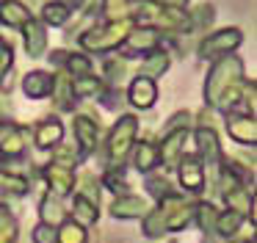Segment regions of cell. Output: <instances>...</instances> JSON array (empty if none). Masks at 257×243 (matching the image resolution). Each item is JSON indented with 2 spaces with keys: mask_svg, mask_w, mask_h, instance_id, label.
<instances>
[{
  "mask_svg": "<svg viewBox=\"0 0 257 243\" xmlns=\"http://www.w3.org/2000/svg\"><path fill=\"white\" fill-rule=\"evenodd\" d=\"M246 75H243V58L235 53L227 55H218L213 61L210 72H207V80H205V102L207 108L213 110H224L229 113L238 99V91L243 86Z\"/></svg>",
  "mask_w": 257,
  "mask_h": 243,
  "instance_id": "1",
  "label": "cell"
},
{
  "mask_svg": "<svg viewBox=\"0 0 257 243\" xmlns=\"http://www.w3.org/2000/svg\"><path fill=\"white\" fill-rule=\"evenodd\" d=\"M133 25H136L133 20H116V22L91 20V25H86L75 36V42H78L80 53H86V55H108L122 47V42L133 31Z\"/></svg>",
  "mask_w": 257,
  "mask_h": 243,
  "instance_id": "2",
  "label": "cell"
},
{
  "mask_svg": "<svg viewBox=\"0 0 257 243\" xmlns=\"http://www.w3.org/2000/svg\"><path fill=\"white\" fill-rule=\"evenodd\" d=\"M136 133H139V116H133V113L119 116V122L108 130L105 155L113 166H122V160L130 155V149L136 144Z\"/></svg>",
  "mask_w": 257,
  "mask_h": 243,
  "instance_id": "3",
  "label": "cell"
},
{
  "mask_svg": "<svg viewBox=\"0 0 257 243\" xmlns=\"http://www.w3.org/2000/svg\"><path fill=\"white\" fill-rule=\"evenodd\" d=\"M243 44V31L240 28H218V31L202 33L196 42V58L199 61H216L218 55L235 53Z\"/></svg>",
  "mask_w": 257,
  "mask_h": 243,
  "instance_id": "4",
  "label": "cell"
},
{
  "mask_svg": "<svg viewBox=\"0 0 257 243\" xmlns=\"http://www.w3.org/2000/svg\"><path fill=\"white\" fill-rule=\"evenodd\" d=\"M163 42H166V33L155 31V28H147V25H133V31L127 33V39L122 42V47L116 53L127 61H136L158 47H166Z\"/></svg>",
  "mask_w": 257,
  "mask_h": 243,
  "instance_id": "5",
  "label": "cell"
},
{
  "mask_svg": "<svg viewBox=\"0 0 257 243\" xmlns=\"http://www.w3.org/2000/svg\"><path fill=\"white\" fill-rule=\"evenodd\" d=\"M75 130V147H78V160H86L91 152L97 149V136H100V125H97V116L89 113H78L72 122Z\"/></svg>",
  "mask_w": 257,
  "mask_h": 243,
  "instance_id": "6",
  "label": "cell"
},
{
  "mask_svg": "<svg viewBox=\"0 0 257 243\" xmlns=\"http://www.w3.org/2000/svg\"><path fill=\"white\" fill-rule=\"evenodd\" d=\"M17 31L23 33V53L28 58H42L47 53V25L36 14L28 22H23Z\"/></svg>",
  "mask_w": 257,
  "mask_h": 243,
  "instance_id": "7",
  "label": "cell"
},
{
  "mask_svg": "<svg viewBox=\"0 0 257 243\" xmlns=\"http://www.w3.org/2000/svg\"><path fill=\"white\" fill-rule=\"evenodd\" d=\"M124 102H130L133 108L144 110V108H152L158 102V83L152 77H144V75H136L133 80L127 83V91H124Z\"/></svg>",
  "mask_w": 257,
  "mask_h": 243,
  "instance_id": "8",
  "label": "cell"
},
{
  "mask_svg": "<svg viewBox=\"0 0 257 243\" xmlns=\"http://www.w3.org/2000/svg\"><path fill=\"white\" fill-rule=\"evenodd\" d=\"M53 108L56 110H75V105L80 102L78 97H75V88H72V77H69L67 69H56L53 72Z\"/></svg>",
  "mask_w": 257,
  "mask_h": 243,
  "instance_id": "9",
  "label": "cell"
},
{
  "mask_svg": "<svg viewBox=\"0 0 257 243\" xmlns=\"http://www.w3.org/2000/svg\"><path fill=\"white\" fill-rule=\"evenodd\" d=\"M194 138H196V155L202 158V163L207 166H216L218 158H221V147H218V130L210 125H196L194 130Z\"/></svg>",
  "mask_w": 257,
  "mask_h": 243,
  "instance_id": "10",
  "label": "cell"
},
{
  "mask_svg": "<svg viewBox=\"0 0 257 243\" xmlns=\"http://www.w3.org/2000/svg\"><path fill=\"white\" fill-rule=\"evenodd\" d=\"M177 177H180V185L188 188V191L199 193L205 188V163H202L199 155H185L177 166Z\"/></svg>",
  "mask_w": 257,
  "mask_h": 243,
  "instance_id": "11",
  "label": "cell"
},
{
  "mask_svg": "<svg viewBox=\"0 0 257 243\" xmlns=\"http://www.w3.org/2000/svg\"><path fill=\"white\" fill-rule=\"evenodd\" d=\"M227 133L232 136V141L254 147L257 141V125L251 113H229L227 116Z\"/></svg>",
  "mask_w": 257,
  "mask_h": 243,
  "instance_id": "12",
  "label": "cell"
},
{
  "mask_svg": "<svg viewBox=\"0 0 257 243\" xmlns=\"http://www.w3.org/2000/svg\"><path fill=\"white\" fill-rule=\"evenodd\" d=\"M20 88H23V94L28 99H47V97H50V91H53V72L31 69L28 75L23 77Z\"/></svg>",
  "mask_w": 257,
  "mask_h": 243,
  "instance_id": "13",
  "label": "cell"
},
{
  "mask_svg": "<svg viewBox=\"0 0 257 243\" xmlns=\"http://www.w3.org/2000/svg\"><path fill=\"white\" fill-rule=\"evenodd\" d=\"M169 66H172V53L163 50V47H158V50H152V53H147V55L139 58V75L158 80L161 75L169 72Z\"/></svg>",
  "mask_w": 257,
  "mask_h": 243,
  "instance_id": "14",
  "label": "cell"
},
{
  "mask_svg": "<svg viewBox=\"0 0 257 243\" xmlns=\"http://www.w3.org/2000/svg\"><path fill=\"white\" fill-rule=\"evenodd\" d=\"M36 147L39 149H53L58 147V144L64 141V122H58L56 116H47V119H42L39 125H36Z\"/></svg>",
  "mask_w": 257,
  "mask_h": 243,
  "instance_id": "15",
  "label": "cell"
},
{
  "mask_svg": "<svg viewBox=\"0 0 257 243\" xmlns=\"http://www.w3.org/2000/svg\"><path fill=\"white\" fill-rule=\"evenodd\" d=\"M36 17H39L47 28H67L69 22H72L75 11L69 9L67 3H61V0H45V6L39 9Z\"/></svg>",
  "mask_w": 257,
  "mask_h": 243,
  "instance_id": "16",
  "label": "cell"
},
{
  "mask_svg": "<svg viewBox=\"0 0 257 243\" xmlns=\"http://www.w3.org/2000/svg\"><path fill=\"white\" fill-rule=\"evenodd\" d=\"M102 75L105 86H122L124 80H130V61L119 53H108V58L102 61Z\"/></svg>",
  "mask_w": 257,
  "mask_h": 243,
  "instance_id": "17",
  "label": "cell"
},
{
  "mask_svg": "<svg viewBox=\"0 0 257 243\" xmlns=\"http://www.w3.org/2000/svg\"><path fill=\"white\" fill-rule=\"evenodd\" d=\"M161 163V158H158V138H144V141H139L133 147V166L139 171H150L155 169V166Z\"/></svg>",
  "mask_w": 257,
  "mask_h": 243,
  "instance_id": "18",
  "label": "cell"
},
{
  "mask_svg": "<svg viewBox=\"0 0 257 243\" xmlns=\"http://www.w3.org/2000/svg\"><path fill=\"white\" fill-rule=\"evenodd\" d=\"M31 11L20 0H0V25L3 28H20L23 22L31 20Z\"/></svg>",
  "mask_w": 257,
  "mask_h": 243,
  "instance_id": "19",
  "label": "cell"
},
{
  "mask_svg": "<svg viewBox=\"0 0 257 243\" xmlns=\"http://www.w3.org/2000/svg\"><path fill=\"white\" fill-rule=\"evenodd\" d=\"M188 22H191V33H207L210 25L216 22V6L207 3V0L205 3H196L194 9L188 11Z\"/></svg>",
  "mask_w": 257,
  "mask_h": 243,
  "instance_id": "20",
  "label": "cell"
},
{
  "mask_svg": "<svg viewBox=\"0 0 257 243\" xmlns=\"http://www.w3.org/2000/svg\"><path fill=\"white\" fill-rule=\"evenodd\" d=\"M130 11H133V0H100L97 3V20H130Z\"/></svg>",
  "mask_w": 257,
  "mask_h": 243,
  "instance_id": "21",
  "label": "cell"
},
{
  "mask_svg": "<svg viewBox=\"0 0 257 243\" xmlns=\"http://www.w3.org/2000/svg\"><path fill=\"white\" fill-rule=\"evenodd\" d=\"M61 69H67L69 77H80V75H89V72H94V61H91V55L80 53V50H69V53H67V61H64Z\"/></svg>",
  "mask_w": 257,
  "mask_h": 243,
  "instance_id": "22",
  "label": "cell"
},
{
  "mask_svg": "<svg viewBox=\"0 0 257 243\" xmlns=\"http://www.w3.org/2000/svg\"><path fill=\"white\" fill-rule=\"evenodd\" d=\"M144 210H147L144 199L130 196V193L119 196L116 202L111 204V213H113V215H119V218H127V215H144Z\"/></svg>",
  "mask_w": 257,
  "mask_h": 243,
  "instance_id": "23",
  "label": "cell"
},
{
  "mask_svg": "<svg viewBox=\"0 0 257 243\" xmlns=\"http://www.w3.org/2000/svg\"><path fill=\"white\" fill-rule=\"evenodd\" d=\"M14 66V44L0 33V83L6 80V75Z\"/></svg>",
  "mask_w": 257,
  "mask_h": 243,
  "instance_id": "24",
  "label": "cell"
},
{
  "mask_svg": "<svg viewBox=\"0 0 257 243\" xmlns=\"http://www.w3.org/2000/svg\"><path fill=\"white\" fill-rule=\"evenodd\" d=\"M67 53H69L67 47H58V50H53V53L47 55V58H50V64L56 66V69H61V66H64V61H67Z\"/></svg>",
  "mask_w": 257,
  "mask_h": 243,
  "instance_id": "25",
  "label": "cell"
},
{
  "mask_svg": "<svg viewBox=\"0 0 257 243\" xmlns=\"http://www.w3.org/2000/svg\"><path fill=\"white\" fill-rule=\"evenodd\" d=\"M161 3L172 6V9H188V3H191V0H161Z\"/></svg>",
  "mask_w": 257,
  "mask_h": 243,
  "instance_id": "26",
  "label": "cell"
},
{
  "mask_svg": "<svg viewBox=\"0 0 257 243\" xmlns=\"http://www.w3.org/2000/svg\"><path fill=\"white\" fill-rule=\"evenodd\" d=\"M61 3H67L69 6V9H86V0H61Z\"/></svg>",
  "mask_w": 257,
  "mask_h": 243,
  "instance_id": "27",
  "label": "cell"
},
{
  "mask_svg": "<svg viewBox=\"0 0 257 243\" xmlns=\"http://www.w3.org/2000/svg\"><path fill=\"white\" fill-rule=\"evenodd\" d=\"M246 243H251V240H246Z\"/></svg>",
  "mask_w": 257,
  "mask_h": 243,
  "instance_id": "28",
  "label": "cell"
}]
</instances>
